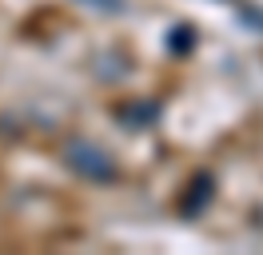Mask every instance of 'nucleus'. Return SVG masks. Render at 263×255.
Returning <instances> with one entry per match:
<instances>
[{
    "mask_svg": "<svg viewBox=\"0 0 263 255\" xmlns=\"http://www.w3.org/2000/svg\"><path fill=\"white\" fill-rule=\"evenodd\" d=\"M64 168L72 175H80V179H88V184H116L120 179V163H116V156L104 148V143L88 140V136H72V140L64 143Z\"/></svg>",
    "mask_w": 263,
    "mask_h": 255,
    "instance_id": "f257e3e1",
    "label": "nucleus"
},
{
    "mask_svg": "<svg viewBox=\"0 0 263 255\" xmlns=\"http://www.w3.org/2000/svg\"><path fill=\"white\" fill-rule=\"evenodd\" d=\"M212 204H215V172L199 168V172L183 184L180 199H176V211H180L183 220H199Z\"/></svg>",
    "mask_w": 263,
    "mask_h": 255,
    "instance_id": "f03ea898",
    "label": "nucleus"
},
{
    "mask_svg": "<svg viewBox=\"0 0 263 255\" xmlns=\"http://www.w3.org/2000/svg\"><path fill=\"white\" fill-rule=\"evenodd\" d=\"M160 112H164V108H160V100H128V104L116 108V120H120L124 128H136V132H140V128L156 124Z\"/></svg>",
    "mask_w": 263,
    "mask_h": 255,
    "instance_id": "7ed1b4c3",
    "label": "nucleus"
},
{
    "mask_svg": "<svg viewBox=\"0 0 263 255\" xmlns=\"http://www.w3.org/2000/svg\"><path fill=\"white\" fill-rule=\"evenodd\" d=\"M164 48L172 52V56H187V52L196 48V28H192V24H176V28L167 32Z\"/></svg>",
    "mask_w": 263,
    "mask_h": 255,
    "instance_id": "20e7f679",
    "label": "nucleus"
},
{
    "mask_svg": "<svg viewBox=\"0 0 263 255\" xmlns=\"http://www.w3.org/2000/svg\"><path fill=\"white\" fill-rule=\"evenodd\" d=\"M235 12H239V20H243L251 32H263V8H255V4H243V0H235Z\"/></svg>",
    "mask_w": 263,
    "mask_h": 255,
    "instance_id": "39448f33",
    "label": "nucleus"
},
{
    "mask_svg": "<svg viewBox=\"0 0 263 255\" xmlns=\"http://www.w3.org/2000/svg\"><path fill=\"white\" fill-rule=\"evenodd\" d=\"M88 8H100V12H128V0H80Z\"/></svg>",
    "mask_w": 263,
    "mask_h": 255,
    "instance_id": "423d86ee",
    "label": "nucleus"
}]
</instances>
